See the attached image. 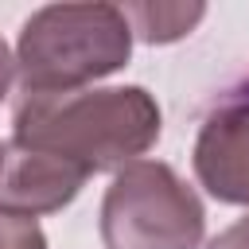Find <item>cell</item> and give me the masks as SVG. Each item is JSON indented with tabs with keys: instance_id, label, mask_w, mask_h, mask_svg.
I'll list each match as a JSON object with an SVG mask.
<instances>
[{
	"instance_id": "cell-1",
	"label": "cell",
	"mask_w": 249,
	"mask_h": 249,
	"mask_svg": "<svg viewBox=\"0 0 249 249\" xmlns=\"http://www.w3.org/2000/svg\"><path fill=\"white\" fill-rule=\"evenodd\" d=\"M160 128V105L144 86L23 93L12 113V144L51 152L86 175L136 163Z\"/></svg>"
},
{
	"instance_id": "cell-2",
	"label": "cell",
	"mask_w": 249,
	"mask_h": 249,
	"mask_svg": "<svg viewBox=\"0 0 249 249\" xmlns=\"http://www.w3.org/2000/svg\"><path fill=\"white\" fill-rule=\"evenodd\" d=\"M128 54L132 27L117 4H47L19 27L16 78L23 93H74L117 74Z\"/></svg>"
},
{
	"instance_id": "cell-3",
	"label": "cell",
	"mask_w": 249,
	"mask_h": 249,
	"mask_svg": "<svg viewBox=\"0 0 249 249\" xmlns=\"http://www.w3.org/2000/svg\"><path fill=\"white\" fill-rule=\"evenodd\" d=\"M206 210L160 160H136L113 175L101 198L105 249H198Z\"/></svg>"
},
{
	"instance_id": "cell-4",
	"label": "cell",
	"mask_w": 249,
	"mask_h": 249,
	"mask_svg": "<svg viewBox=\"0 0 249 249\" xmlns=\"http://www.w3.org/2000/svg\"><path fill=\"white\" fill-rule=\"evenodd\" d=\"M195 175L218 202L249 206V78L206 113L195 140Z\"/></svg>"
},
{
	"instance_id": "cell-5",
	"label": "cell",
	"mask_w": 249,
	"mask_h": 249,
	"mask_svg": "<svg viewBox=\"0 0 249 249\" xmlns=\"http://www.w3.org/2000/svg\"><path fill=\"white\" fill-rule=\"evenodd\" d=\"M89 175L51 152L4 144V167H0V210L39 218L70 206Z\"/></svg>"
},
{
	"instance_id": "cell-6",
	"label": "cell",
	"mask_w": 249,
	"mask_h": 249,
	"mask_svg": "<svg viewBox=\"0 0 249 249\" xmlns=\"http://www.w3.org/2000/svg\"><path fill=\"white\" fill-rule=\"evenodd\" d=\"M121 12L132 35H140L144 43H175L191 35V27L206 16L202 4H124Z\"/></svg>"
},
{
	"instance_id": "cell-7",
	"label": "cell",
	"mask_w": 249,
	"mask_h": 249,
	"mask_svg": "<svg viewBox=\"0 0 249 249\" xmlns=\"http://www.w3.org/2000/svg\"><path fill=\"white\" fill-rule=\"evenodd\" d=\"M0 249H47V233L35 218L0 210Z\"/></svg>"
},
{
	"instance_id": "cell-8",
	"label": "cell",
	"mask_w": 249,
	"mask_h": 249,
	"mask_svg": "<svg viewBox=\"0 0 249 249\" xmlns=\"http://www.w3.org/2000/svg\"><path fill=\"white\" fill-rule=\"evenodd\" d=\"M206 249H249V214L241 222H233L230 230H222Z\"/></svg>"
},
{
	"instance_id": "cell-9",
	"label": "cell",
	"mask_w": 249,
	"mask_h": 249,
	"mask_svg": "<svg viewBox=\"0 0 249 249\" xmlns=\"http://www.w3.org/2000/svg\"><path fill=\"white\" fill-rule=\"evenodd\" d=\"M12 78H16V58H12L8 43L0 39V101L8 97V89H12Z\"/></svg>"
},
{
	"instance_id": "cell-10",
	"label": "cell",
	"mask_w": 249,
	"mask_h": 249,
	"mask_svg": "<svg viewBox=\"0 0 249 249\" xmlns=\"http://www.w3.org/2000/svg\"><path fill=\"white\" fill-rule=\"evenodd\" d=\"M0 167H4V144H0Z\"/></svg>"
}]
</instances>
